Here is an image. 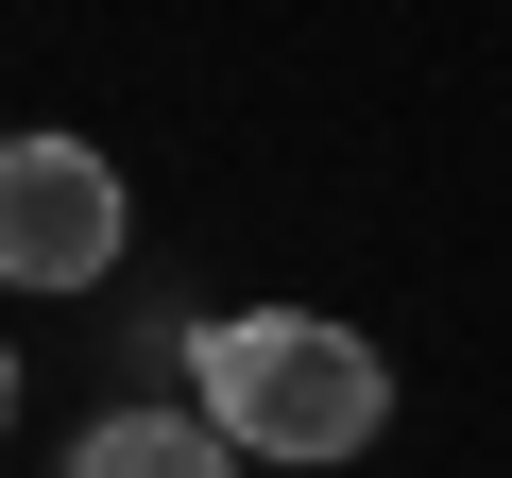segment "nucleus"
<instances>
[{"instance_id": "7ed1b4c3", "label": "nucleus", "mask_w": 512, "mask_h": 478, "mask_svg": "<svg viewBox=\"0 0 512 478\" xmlns=\"http://www.w3.org/2000/svg\"><path fill=\"white\" fill-rule=\"evenodd\" d=\"M256 444L222 427V410H103L86 444H69V478H239Z\"/></svg>"}, {"instance_id": "f03ea898", "label": "nucleus", "mask_w": 512, "mask_h": 478, "mask_svg": "<svg viewBox=\"0 0 512 478\" xmlns=\"http://www.w3.org/2000/svg\"><path fill=\"white\" fill-rule=\"evenodd\" d=\"M103 257H120V171L86 137H18L0 154V274L18 291H86Z\"/></svg>"}, {"instance_id": "f257e3e1", "label": "nucleus", "mask_w": 512, "mask_h": 478, "mask_svg": "<svg viewBox=\"0 0 512 478\" xmlns=\"http://www.w3.org/2000/svg\"><path fill=\"white\" fill-rule=\"evenodd\" d=\"M188 359H205V410H222L256 461H359V444L393 427L376 342H342L325 308H239V325H205Z\"/></svg>"}]
</instances>
